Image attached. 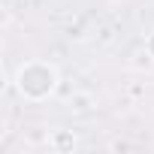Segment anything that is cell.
<instances>
[{
  "label": "cell",
  "instance_id": "1",
  "mask_svg": "<svg viewBox=\"0 0 154 154\" xmlns=\"http://www.w3.org/2000/svg\"><path fill=\"white\" fill-rule=\"evenodd\" d=\"M9 85L15 88V94L24 103H45V100L54 97V91L60 85V72L51 60L30 57V60H21L15 66Z\"/></svg>",
  "mask_w": 154,
  "mask_h": 154
},
{
  "label": "cell",
  "instance_id": "2",
  "mask_svg": "<svg viewBox=\"0 0 154 154\" xmlns=\"http://www.w3.org/2000/svg\"><path fill=\"white\" fill-rule=\"evenodd\" d=\"M48 145L54 151H72L75 148V136H72V130H54L51 139H48Z\"/></svg>",
  "mask_w": 154,
  "mask_h": 154
},
{
  "label": "cell",
  "instance_id": "4",
  "mask_svg": "<svg viewBox=\"0 0 154 154\" xmlns=\"http://www.w3.org/2000/svg\"><path fill=\"white\" fill-rule=\"evenodd\" d=\"M145 51L154 57V33H148V36H145Z\"/></svg>",
  "mask_w": 154,
  "mask_h": 154
},
{
  "label": "cell",
  "instance_id": "3",
  "mask_svg": "<svg viewBox=\"0 0 154 154\" xmlns=\"http://www.w3.org/2000/svg\"><path fill=\"white\" fill-rule=\"evenodd\" d=\"M69 109L72 112H91L94 109V97L91 94H72L69 97Z\"/></svg>",
  "mask_w": 154,
  "mask_h": 154
}]
</instances>
